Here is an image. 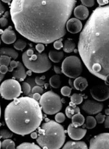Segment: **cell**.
<instances>
[{"instance_id":"6da1fadb","label":"cell","mask_w":109,"mask_h":149,"mask_svg":"<svg viewBox=\"0 0 109 149\" xmlns=\"http://www.w3.org/2000/svg\"><path fill=\"white\" fill-rule=\"evenodd\" d=\"M76 0H12L10 14L16 30L36 43L49 44L66 33Z\"/></svg>"},{"instance_id":"7a4b0ae2","label":"cell","mask_w":109,"mask_h":149,"mask_svg":"<svg viewBox=\"0 0 109 149\" xmlns=\"http://www.w3.org/2000/svg\"><path fill=\"white\" fill-rule=\"evenodd\" d=\"M78 50L89 72L109 85V5L93 10L81 31Z\"/></svg>"},{"instance_id":"3957f363","label":"cell","mask_w":109,"mask_h":149,"mask_svg":"<svg viewBox=\"0 0 109 149\" xmlns=\"http://www.w3.org/2000/svg\"><path fill=\"white\" fill-rule=\"evenodd\" d=\"M6 123L11 131L20 136L31 133L43 120L41 107L37 101L30 97L15 98L4 110Z\"/></svg>"},{"instance_id":"277c9868","label":"cell","mask_w":109,"mask_h":149,"mask_svg":"<svg viewBox=\"0 0 109 149\" xmlns=\"http://www.w3.org/2000/svg\"><path fill=\"white\" fill-rule=\"evenodd\" d=\"M65 132L63 126L53 120H48L42 125L36 139L42 149H60L65 143Z\"/></svg>"},{"instance_id":"5b68a950","label":"cell","mask_w":109,"mask_h":149,"mask_svg":"<svg viewBox=\"0 0 109 149\" xmlns=\"http://www.w3.org/2000/svg\"><path fill=\"white\" fill-rule=\"evenodd\" d=\"M22 60L26 68L36 73H42L48 71L52 63L46 53H35L33 49L30 48L23 54Z\"/></svg>"},{"instance_id":"8992f818","label":"cell","mask_w":109,"mask_h":149,"mask_svg":"<svg viewBox=\"0 0 109 149\" xmlns=\"http://www.w3.org/2000/svg\"><path fill=\"white\" fill-rule=\"evenodd\" d=\"M39 105L45 114L51 115L59 112L63 107L60 97L52 91L45 92L41 96Z\"/></svg>"},{"instance_id":"52a82bcc","label":"cell","mask_w":109,"mask_h":149,"mask_svg":"<svg viewBox=\"0 0 109 149\" xmlns=\"http://www.w3.org/2000/svg\"><path fill=\"white\" fill-rule=\"evenodd\" d=\"M82 69L81 60L76 56L66 57L61 65L63 73L70 78L79 77L82 72Z\"/></svg>"},{"instance_id":"ba28073f","label":"cell","mask_w":109,"mask_h":149,"mask_svg":"<svg viewBox=\"0 0 109 149\" xmlns=\"http://www.w3.org/2000/svg\"><path fill=\"white\" fill-rule=\"evenodd\" d=\"M22 93V86L15 79L4 80L0 86V95L6 100H12L20 96Z\"/></svg>"},{"instance_id":"9c48e42d","label":"cell","mask_w":109,"mask_h":149,"mask_svg":"<svg viewBox=\"0 0 109 149\" xmlns=\"http://www.w3.org/2000/svg\"><path fill=\"white\" fill-rule=\"evenodd\" d=\"M92 97L97 101L103 102L109 98V86L108 85H96L90 90Z\"/></svg>"},{"instance_id":"30bf717a","label":"cell","mask_w":109,"mask_h":149,"mask_svg":"<svg viewBox=\"0 0 109 149\" xmlns=\"http://www.w3.org/2000/svg\"><path fill=\"white\" fill-rule=\"evenodd\" d=\"M89 149H109V133L94 136L89 142Z\"/></svg>"},{"instance_id":"8fae6325","label":"cell","mask_w":109,"mask_h":149,"mask_svg":"<svg viewBox=\"0 0 109 149\" xmlns=\"http://www.w3.org/2000/svg\"><path fill=\"white\" fill-rule=\"evenodd\" d=\"M103 108V103L92 100H86L82 105V109L89 115H95L100 113Z\"/></svg>"},{"instance_id":"7c38bea8","label":"cell","mask_w":109,"mask_h":149,"mask_svg":"<svg viewBox=\"0 0 109 149\" xmlns=\"http://www.w3.org/2000/svg\"><path fill=\"white\" fill-rule=\"evenodd\" d=\"M68 133L72 139L79 140L82 139L86 135L87 130L83 128L74 127L73 125L71 123L68 128Z\"/></svg>"},{"instance_id":"4fadbf2b","label":"cell","mask_w":109,"mask_h":149,"mask_svg":"<svg viewBox=\"0 0 109 149\" xmlns=\"http://www.w3.org/2000/svg\"><path fill=\"white\" fill-rule=\"evenodd\" d=\"M66 29L71 33H77L82 31V24L79 19L71 18L66 22Z\"/></svg>"},{"instance_id":"5bb4252c","label":"cell","mask_w":109,"mask_h":149,"mask_svg":"<svg viewBox=\"0 0 109 149\" xmlns=\"http://www.w3.org/2000/svg\"><path fill=\"white\" fill-rule=\"evenodd\" d=\"M17 36L12 26H9L5 29L1 34V40L5 44H13L15 42Z\"/></svg>"},{"instance_id":"9a60e30c","label":"cell","mask_w":109,"mask_h":149,"mask_svg":"<svg viewBox=\"0 0 109 149\" xmlns=\"http://www.w3.org/2000/svg\"><path fill=\"white\" fill-rule=\"evenodd\" d=\"M26 75L27 74L24 66L20 62H18L17 70H13L12 77L18 81H23L26 78Z\"/></svg>"},{"instance_id":"2e32d148","label":"cell","mask_w":109,"mask_h":149,"mask_svg":"<svg viewBox=\"0 0 109 149\" xmlns=\"http://www.w3.org/2000/svg\"><path fill=\"white\" fill-rule=\"evenodd\" d=\"M74 14L77 19L84 20L88 18L89 12L87 7L84 5H79L74 8Z\"/></svg>"},{"instance_id":"e0dca14e","label":"cell","mask_w":109,"mask_h":149,"mask_svg":"<svg viewBox=\"0 0 109 149\" xmlns=\"http://www.w3.org/2000/svg\"><path fill=\"white\" fill-rule=\"evenodd\" d=\"M87 145L84 141H69L63 146V149H88Z\"/></svg>"},{"instance_id":"ac0fdd59","label":"cell","mask_w":109,"mask_h":149,"mask_svg":"<svg viewBox=\"0 0 109 149\" xmlns=\"http://www.w3.org/2000/svg\"><path fill=\"white\" fill-rule=\"evenodd\" d=\"M88 84L87 80L82 77H79L76 78L74 81V86L76 90L80 91H83L87 88Z\"/></svg>"},{"instance_id":"d6986e66","label":"cell","mask_w":109,"mask_h":149,"mask_svg":"<svg viewBox=\"0 0 109 149\" xmlns=\"http://www.w3.org/2000/svg\"><path fill=\"white\" fill-rule=\"evenodd\" d=\"M64 56V54L63 52L52 50L49 52L48 57L53 62L58 63L61 61Z\"/></svg>"},{"instance_id":"ffe728a7","label":"cell","mask_w":109,"mask_h":149,"mask_svg":"<svg viewBox=\"0 0 109 149\" xmlns=\"http://www.w3.org/2000/svg\"><path fill=\"white\" fill-rule=\"evenodd\" d=\"M65 113L68 118H71L75 114L80 113V109L71 102L70 105L68 106L66 108Z\"/></svg>"},{"instance_id":"44dd1931","label":"cell","mask_w":109,"mask_h":149,"mask_svg":"<svg viewBox=\"0 0 109 149\" xmlns=\"http://www.w3.org/2000/svg\"><path fill=\"white\" fill-rule=\"evenodd\" d=\"M1 55H7L15 60L17 58L19 54L17 52L13 49L10 48H2L0 49V56Z\"/></svg>"},{"instance_id":"7402d4cb","label":"cell","mask_w":109,"mask_h":149,"mask_svg":"<svg viewBox=\"0 0 109 149\" xmlns=\"http://www.w3.org/2000/svg\"><path fill=\"white\" fill-rule=\"evenodd\" d=\"M72 124L75 127H80L82 126L85 121V118L81 113L75 114L71 118Z\"/></svg>"},{"instance_id":"603a6c76","label":"cell","mask_w":109,"mask_h":149,"mask_svg":"<svg viewBox=\"0 0 109 149\" xmlns=\"http://www.w3.org/2000/svg\"><path fill=\"white\" fill-rule=\"evenodd\" d=\"M76 48V44L71 39H68L64 42L63 46L64 52L66 53H71L74 51Z\"/></svg>"},{"instance_id":"cb8c5ba5","label":"cell","mask_w":109,"mask_h":149,"mask_svg":"<svg viewBox=\"0 0 109 149\" xmlns=\"http://www.w3.org/2000/svg\"><path fill=\"white\" fill-rule=\"evenodd\" d=\"M49 84L52 88H58L61 86L60 77L59 75H54L49 79Z\"/></svg>"},{"instance_id":"d4e9b609","label":"cell","mask_w":109,"mask_h":149,"mask_svg":"<svg viewBox=\"0 0 109 149\" xmlns=\"http://www.w3.org/2000/svg\"><path fill=\"white\" fill-rule=\"evenodd\" d=\"M96 119L91 116H88L86 118V123L83 125V128H86L87 129H92L96 126Z\"/></svg>"},{"instance_id":"484cf974","label":"cell","mask_w":109,"mask_h":149,"mask_svg":"<svg viewBox=\"0 0 109 149\" xmlns=\"http://www.w3.org/2000/svg\"><path fill=\"white\" fill-rule=\"evenodd\" d=\"M41 148L39 146L35 144V143H23L19 145L17 147V149H38Z\"/></svg>"},{"instance_id":"4316f807","label":"cell","mask_w":109,"mask_h":149,"mask_svg":"<svg viewBox=\"0 0 109 149\" xmlns=\"http://www.w3.org/2000/svg\"><path fill=\"white\" fill-rule=\"evenodd\" d=\"M1 147L3 149H15V145L13 140L6 139L1 143Z\"/></svg>"},{"instance_id":"83f0119b","label":"cell","mask_w":109,"mask_h":149,"mask_svg":"<svg viewBox=\"0 0 109 149\" xmlns=\"http://www.w3.org/2000/svg\"><path fill=\"white\" fill-rule=\"evenodd\" d=\"M71 102L75 105H78L81 104L83 102V98L82 96L78 93L73 94L70 98Z\"/></svg>"},{"instance_id":"f1b7e54d","label":"cell","mask_w":109,"mask_h":149,"mask_svg":"<svg viewBox=\"0 0 109 149\" xmlns=\"http://www.w3.org/2000/svg\"><path fill=\"white\" fill-rule=\"evenodd\" d=\"M27 43L26 42L22 39L16 40L14 43V48L18 50H23L26 48Z\"/></svg>"},{"instance_id":"f546056e","label":"cell","mask_w":109,"mask_h":149,"mask_svg":"<svg viewBox=\"0 0 109 149\" xmlns=\"http://www.w3.org/2000/svg\"><path fill=\"white\" fill-rule=\"evenodd\" d=\"M11 61V57L7 55H1L0 56V66H9Z\"/></svg>"},{"instance_id":"4dcf8cb0","label":"cell","mask_w":109,"mask_h":149,"mask_svg":"<svg viewBox=\"0 0 109 149\" xmlns=\"http://www.w3.org/2000/svg\"><path fill=\"white\" fill-rule=\"evenodd\" d=\"M9 15V12L7 11L4 13L3 16L0 18V26H1L4 27L8 25V21L7 18L8 17Z\"/></svg>"},{"instance_id":"1f68e13d","label":"cell","mask_w":109,"mask_h":149,"mask_svg":"<svg viewBox=\"0 0 109 149\" xmlns=\"http://www.w3.org/2000/svg\"><path fill=\"white\" fill-rule=\"evenodd\" d=\"M13 136V133L9 131L8 130H7L5 129L0 130V136H1V138H3L4 139L10 138L12 137Z\"/></svg>"},{"instance_id":"d6a6232c","label":"cell","mask_w":109,"mask_h":149,"mask_svg":"<svg viewBox=\"0 0 109 149\" xmlns=\"http://www.w3.org/2000/svg\"><path fill=\"white\" fill-rule=\"evenodd\" d=\"M21 86H22V90L23 92V93L25 96L29 95L31 92V86L30 84L24 82L22 83Z\"/></svg>"},{"instance_id":"836d02e7","label":"cell","mask_w":109,"mask_h":149,"mask_svg":"<svg viewBox=\"0 0 109 149\" xmlns=\"http://www.w3.org/2000/svg\"><path fill=\"white\" fill-rule=\"evenodd\" d=\"M71 91L72 88H70L68 86H63L61 89V95L64 96L69 97L71 95Z\"/></svg>"},{"instance_id":"e575fe53","label":"cell","mask_w":109,"mask_h":149,"mask_svg":"<svg viewBox=\"0 0 109 149\" xmlns=\"http://www.w3.org/2000/svg\"><path fill=\"white\" fill-rule=\"evenodd\" d=\"M55 120L56 121L59 123H63L65 120V116L63 113L58 112L55 116Z\"/></svg>"},{"instance_id":"d590c367","label":"cell","mask_w":109,"mask_h":149,"mask_svg":"<svg viewBox=\"0 0 109 149\" xmlns=\"http://www.w3.org/2000/svg\"><path fill=\"white\" fill-rule=\"evenodd\" d=\"M62 41H63V39L61 38L55 40L54 42V43H53L54 48L56 49H57V50H59L60 49L63 48L64 45H63V43H62Z\"/></svg>"},{"instance_id":"8d00e7d4","label":"cell","mask_w":109,"mask_h":149,"mask_svg":"<svg viewBox=\"0 0 109 149\" xmlns=\"http://www.w3.org/2000/svg\"><path fill=\"white\" fill-rule=\"evenodd\" d=\"M82 5L87 7H92L95 3V0H81Z\"/></svg>"},{"instance_id":"74e56055","label":"cell","mask_w":109,"mask_h":149,"mask_svg":"<svg viewBox=\"0 0 109 149\" xmlns=\"http://www.w3.org/2000/svg\"><path fill=\"white\" fill-rule=\"evenodd\" d=\"M45 79V77L43 76L42 77H36L35 78V83L39 86H43L45 84L46 81H44Z\"/></svg>"},{"instance_id":"f35d334b","label":"cell","mask_w":109,"mask_h":149,"mask_svg":"<svg viewBox=\"0 0 109 149\" xmlns=\"http://www.w3.org/2000/svg\"><path fill=\"white\" fill-rule=\"evenodd\" d=\"M105 118H106V116L104 115H102L101 113L98 114L96 116V123H100V124L103 123L105 121Z\"/></svg>"},{"instance_id":"ab89813d","label":"cell","mask_w":109,"mask_h":149,"mask_svg":"<svg viewBox=\"0 0 109 149\" xmlns=\"http://www.w3.org/2000/svg\"><path fill=\"white\" fill-rule=\"evenodd\" d=\"M32 93L34 94L35 93H42L44 92V89L40 86H35L32 89Z\"/></svg>"},{"instance_id":"60d3db41","label":"cell","mask_w":109,"mask_h":149,"mask_svg":"<svg viewBox=\"0 0 109 149\" xmlns=\"http://www.w3.org/2000/svg\"><path fill=\"white\" fill-rule=\"evenodd\" d=\"M10 67L9 68L8 72H12L14 68H17L18 66V62L15 61L14 60L11 61L9 64Z\"/></svg>"},{"instance_id":"b9f144b4","label":"cell","mask_w":109,"mask_h":149,"mask_svg":"<svg viewBox=\"0 0 109 149\" xmlns=\"http://www.w3.org/2000/svg\"><path fill=\"white\" fill-rule=\"evenodd\" d=\"M36 50L38 52V53H42L44 50V45L42 43H37L36 45Z\"/></svg>"},{"instance_id":"7bdbcfd3","label":"cell","mask_w":109,"mask_h":149,"mask_svg":"<svg viewBox=\"0 0 109 149\" xmlns=\"http://www.w3.org/2000/svg\"><path fill=\"white\" fill-rule=\"evenodd\" d=\"M8 66H0V73H1L2 74H6L7 72L8 71Z\"/></svg>"},{"instance_id":"ee69618b","label":"cell","mask_w":109,"mask_h":149,"mask_svg":"<svg viewBox=\"0 0 109 149\" xmlns=\"http://www.w3.org/2000/svg\"><path fill=\"white\" fill-rule=\"evenodd\" d=\"M5 10H6L5 7L1 3V0H0V18L3 16V15L5 13Z\"/></svg>"},{"instance_id":"f6af8a7d","label":"cell","mask_w":109,"mask_h":149,"mask_svg":"<svg viewBox=\"0 0 109 149\" xmlns=\"http://www.w3.org/2000/svg\"><path fill=\"white\" fill-rule=\"evenodd\" d=\"M97 2L100 6H104L108 4L109 0H97Z\"/></svg>"},{"instance_id":"bcb514c9","label":"cell","mask_w":109,"mask_h":149,"mask_svg":"<svg viewBox=\"0 0 109 149\" xmlns=\"http://www.w3.org/2000/svg\"><path fill=\"white\" fill-rule=\"evenodd\" d=\"M54 70L57 74H61V73H63L61 68L58 66L54 67Z\"/></svg>"},{"instance_id":"7dc6e473","label":"cell","mask_w":109,"mask_h":149,"mask_svg":"<svg viewBox=\"0 0 109 149\" xmlns=\"http://www.w3.org/2000/svg\"><path fill=\"white\" fill-rule=\"evenodd\" d=\"M104 126L106 128H109V115H108L105 118V121H104Z\"/></svg>"},{"instance_id":"c3c4849f","label":"cell","mask_w":109,"mask_h":149,"mask_svg":"<svg viewBox=\"0 0 109 149\" xmlns=\"http://www.w3.org/2000/svg\"><path fill=\"white\" fill-rule=\"evenodd\" d=\"M41 97V96L40 93H35L33 94V96H32V98H34L36 101L39 100Z\"/></svg>"},{"instance_id":"681fc988","label":"cell","mask_w":109,"mask_h":149,"mask_svg":"<svg viewBox=\"0 0 109 149\" xmlns=\"http://www.w3.org/2000/svg\"><path fill=\"white\" fill-rule=\"evenodd\" d=\"M37 136H38V134H37V133L36 132H32L31 133V138H32V139H37Z\"/></svg>"},{"instance_id":"f907efd6","label":"cell","mask_w":109,"mask_h":149,"mask_svg":"<svg viewBox=\"0 0 109 149\" xmlns=\"http://www.w3.org/2000/svg\"><path fill=\"white\" fill-rule=\"evenodd\" d=\"M4 75L5 74H2L1 73H0V83H1V81L2 80V79L4 78Z\"/></svg>"},{"instance_id":"816d5d0a","label":"cell","mask_w":109,"mask_h":149,"mask_svg":"<svg viewBox=\"0 0 109 149\" xmlns=\"http://www.w3.org/2000/svg\"><path fill=\"white\" fill-rule=\"evenodd\" d=\"M1 1L6 3H9L11 1H12V0H1Z\"/></svg>"},{"instance_id":"f5cc1de1","label":"cell","mask_w":109,"mask_h":149,"mask_svg":"<svg viewBox=\"0 0 109 149\" xmlns=\"http://www.w3.org/2000/svg\"><path fill=\"white\" fill-rule=\"evenodd\" d=\"M69 84H70V85H71V86L72 87V88H75L74 86V83H72V81H71V79L69 80Z\"/></svg>"},{"instance_id":"db71d44e","label":"cell","mask_w":109,"mask_h":149,"mask_svg":"<svg viewBox=\"0 0 109 149\" xmlns=\"http://www.w3.org/2000/svg\"><path fill=\"white\" fill-rule=\"evenodd\" d=\"M105 113L106 115H109V109H105Z\"/></svg>"},{"instance_id":"11a10c76","label":"cell","mask_w":109,"mask_h":149,"mask_svg":"<svg viewBox=\"0 0 109 149\" xmlns=\"http://www.w3.org/2000/svg\"><path fill=\"white\" fill-rule=\"evenodd\" d=\"M1 106H0V118H1Z\"/></svg>"},{"instance_id":"9f6ffc18","label":"cell","mask_w":109,"mask_h":149,"mask_svg":"<svg viewBox=\"0 0 109 149\" xmlns=\"http://www.w3.org/2000/svg\"><path fill=\"white\" fill-rule=\"evenodd\" d=\"M2 147H1V141H0V149Z\"/></svg>"},{"instance_id":"6f0895ef","label":"cell","mask_w":109,"mask_h":149,"mask_svg":"<svg viewBox=\"0 0 109 149\" xmlns=\"http://www.w3.org/2000/svg\"><path fill=\"white\" fill-rule=\"evenodd\" d=\"M0 31H1V30H0ZM1 33V34L2 33V32H1V31H0V33ZM0 44H1V40H0Z\"/></svg>"},{"instance_id":"680465c9","label":"cell","mask_w":109,"mask_h":149,"mask_svg":"<svg viewBox=\"0 0 109 149\" xmlns=\"http://www.w3.org/2000/svg\"></svg>"}]
</instances>
